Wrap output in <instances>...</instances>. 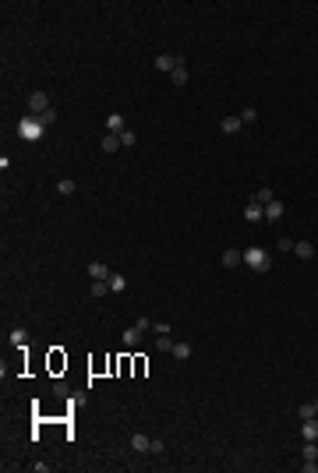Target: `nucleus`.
Returning a JSON list of instances; mask_svg holds the SVG:
<instances>
[{
	"instance_id": "nucleus-10",
	"label": "nucleus",
	"mask_w": 318,
	"mask_h": 473,
	"mask_svg": "<svg viewBox=\"0 0 318 473\" xmlns=\"http://www.w3.org/2000/svg\"><path fill=\"white\" fill-rule=\"evenodd\" d=\"M240 127H244L240 117H223V120H219V131H223V134H237Z\"/></svg>"
},
{
	"instance_id": "nucleus-2",
	"label": "nucleus",
	"mask_w": 318,
	"mask_h": 473,
	"mask_svg": "<svg viewBox=\"0 0 318 473\" xmlns=\"http://www.w3.org/2000/svg\"><path fill=\"white\" fill-rule=\"evenodd\" d=\"M244 265L255 268V272H269V268H272V254H269L265 247H247V251H244Z\"/></svg>"
},
{
	"instance_id": "nucleus-24",
	"label": "nucleus",
	"mask_w": 318,
	"mask_h": 473,
	"mask_svg": "<svg viewBox=\"0 0 318 473\" xmlns=\"http://www.w3.org/2000/svg\"><path fill=\"white\" fill-rule=\"evenodd\" d=\"M57 191L60 194H75V180H57Z\"/></svg>"
},
{
	"instance_id": "nucleus-13",
	"label": "nucleus",
	"mask_w": 318,
	"mask_h": 473,
	"mask_svg": "<svg viewBox=\"0 0 318 473\" xmlns=\"http://www.w3.org/2000/svg\"><path fill=\"white\" fill-rule=\"evenodd\" d=\"M131 449H135V452H152L149 434H131Z\"/></svg>"
},
{
	"instance_id": "nucleus-7",
	"label": "nucleus",
	"mask_w": 318,
	"mask_h": 473,
	"mask_svg": "<svg viewBox=\"0 0 318 473\" xmlns=\"http://www.w3.org/2000/svg\"><path fill=\"white\" fill-rule=\"evenodd\" d=\"M262 216H265V209L251 198V201H247V209H244V219H247V223H262Z\"/></svg>"
},
{
	"instance_id": "nucleus-31",
	"label": "nucleus",
	"mask_w": 318,
	"mask_h": 473,
	"mask_svg": "<svg viewBox=\"0 0 318 473\" xmlns=\"http://www.w3.org/2000/svg\"><path fill=\"white\" fill-rule=\"evenodd\" d=\"M301 470H304V473H315L318 463H315V459H304V466H301Z\"/></svg>"
},
{
	"instance_id": "nucleus-26",
	"label": "nucleus",
	"mask_w": 318,
	"mask_h": 473,
	"mask_svg": "<svg viewBox=\"0 0 318 473\" xmlns=\"http://www.w3.org/2000/svg\"><path fill=\"white\" fill-rule=\"evenodd\" d=\"M152 328H156V335H170V321H152Z\"/></svg>"
},
{
	"instance_id": "nucleus-9",
	"label": "nucleus",
	"mask_w": 318,
	"mask_h": 473,
	"mask_svg": "<svg viewBox=\"0 0 318 473\" xmlns=\"http://www.w3.org/2000/svg\"><path fill=\"white\" fill-rule=\"evenodd\" d=\"M173 67H177V57H170V53H159V57H156V71L173 75Z\"/></svg>"
},
{
	"instance_id": "nucleus-3",
	"label": "nucleus",
	"mask_w": 318,
	"mask_h": 473,
	"mask_svg": "<svg viewBox=\"0 0 318 473\" xmlns=\"http://www.w3.org/2000/svg\"><path fill=\"white\" fill-rule=\"evenodd\" d=\"M46 110H53V106H50V95H46V92H32V95H28V113H32V117H43Z\"/></svg>"
},
{
	"instance_id": "nucleus-21",
	"label": "nucleus",
	"mask_w": 318,
	"mask_h": 473,
	"mask_svg": "<svg viewBox=\"0 0 318 473\" xmlns=\"http://www.w3.org/2000/svg\"><path fill=\"white\" fill-rule=\"evenodd\" d=\"M25 339H28V332H25V328H14V332L7 335V343H11V346H25Z\"/></svg>"
},
{
	"instance_id": "nucleus-27",
	"label": "nucleus",
	"mask_w": 318,
	"mask_h": 473,
	"mask_svg": "<svg viewBox=\"0 0 318 473\" xmlns=\"http://www.w3.org/2000/svg\"><path fill=\"white\" fill-rule=\"evenodd\" d=\"M304 459H318V445H315V442L304 445Z\"/></svg>"
},
{
	"instance_id": "nucleus-20",
	"label": "nucleus",
	"mask_w": 318,
	"mask_h": 473,
	"mask_svg": "<svg viewBox=\"0 0 318 473\" xmlns=\"http://www.w3.org/2000/svg\"><path fill=\"white\" fill-rule=\"evenodd\" d=\"M110 293V283L106 279H92V297H106Z\"/></svg>"
},
{
	"instance_id": "nucleus-4",
	"label": "nucleus",
	"mask_w": 318,
	"mask_h": 473,
	"mask_svg": "<svg viewBox=\"0 0 318 473\" xmlns=\"http://www.w3.org/2000/svg\"><path fill=\"white\" fill-rule=\"evenodd\" d=\"M124 131H128L124 117H120V113H110V117H106V134H124Z\"/></svg>"
},
{
	"instance_id": "nucleus-17",
	"label": "nucleus",
	"mask_w": 318,
	"mask_h": 473,
	"mask_svg": "<svg viewBox=\"0 0 318 473\" xmlns=\"http://www.w3.org/2000/svg\"><path fill=\"white\" fill-rule=\"evenodd\" d=\"M120 149V134H103V152H117Z\"/></svg>"
},
{
	"instance_id": "nucleus-30",
	"label": "nucleus",
	"mask_w": 318,
	"mask_h": 473,
	"mask_svg": "<svg viewBox=\"0 0 318 473\" xmlns=\"http://www.w3.org/2000/svg\"><path fill=\"white\" fill-rule=\"evenodd\" d=\"M53 120H57V110H46V113H43V124H46V127H50V124H53Z\"/></svg>"
},
{
	"instance_id": "nucleus-11",
	"label": "nucleus",
	"mask_w": 318,
	"mask_h": 473,
	"mask_svg": "<svg viewBox=\"0 0 318 473\" xmlns=\"http://www.w3.org/2000/svg\"><path fill=\"white\" fill-rule=\"evenodd\" d=\"M240 261H244V251H237V247H227V251H223V265H227V268H234Z\"/></svg>"
},
{
	"instance_id": "nucleus-16",
	"label": "nucleus",
	"mask_w": 318,
	"mask_h": 473,
	"mask_svg": "<svg viewBox=\"0 0 318 473\" xmlns=\"http://www.w3.org/2000/svg\"><path fill=\"white\" fill-rule=\"evenodd\" d=\"M170 78H173V85H187V67H184V60H180V57H177V67H173V75H170Z\"/></svg>"
},
{
	"instance_id": "nucleus-28",
	"label": "nucleus",
	"mask_w": 318,
	"mask_h": 473,
	"mask_svg": "<svg viewBox=\"0 0 318 473\" xmlns=\"http://www.w3.org/2000/svg\"><path fill=\"white\" fill-rule=\"evenodd\" d=\"M255 117H258V113H255V106H244V113H240V120H244V124H251Z\"/></svg>"
},
{
	"instance_id": "nucleus-5",
	"label": "nucleus",
	"mask_w": 318,
	"mask_h": 473,
	"mask_svg": "<svg viewBox=\"0 0 318 473\" xmlns=\"http://www.w3.org/2000/svg\"><path fill=\"white\" fill-rule=\"evenodd\" d=\"M283 212H287V205H283L279 198L265 205V219H269V223H279V219H283Z\"/></svg>"
},
{
	"instance_id": "nucleus-1",
	"label": "nucleus",
	"mask_w": 318,
	"mask_h": 473,
	"mask_svg": "<svg viewBox=\"0 0 318 473\" xmlns=\"http://www.w3.org/2000/svg\"><path fill=\"white\" fill-rule=\"evenodd\" d=\"M43 134H46L43 117H32V113H28V117H21V120H18V138H21V142H39Z\"/></svg>"
},
{
	"instance_id": "nucleus-15",
	"label": "nucleus",
	"mask_w": 318,
	"mask_h": 473,
	"mask_svg": "<svg viewBox=\"0 0 318 473\" xmlns=\"http://www.w3.org/2000/svg\"><path fill=\"white\" fill-rule=\"evenodd\" d=\"M138 343H142V328H138V325L124 328V346H138Z\"/></svg>"
},
{
	"instance_id": "nucleus-23",
	"label": "nucleus",
	"mask_w": 318,
	"mask_h": 473,
	"mask_svg": "<svg viewBox=\"0 0 318 473\" xmlns=\"http://www.w3.org/2000/svg\"><path fill=\"white\" fill-rule=\"evenodd\" d=\"M135 142H138V134H135V131H131V127H128V131H124V134H120V145H124V149H131V145H135Z\"/></svg>"
},
{
	"instance_id": "nucleus-29",
	"label": "nucleus",
	"mask_w": 318,
	"mask_h": 473,
	"mask_svg": "<svg viewBox=\"0 0 318 473\" xmlns=\"http://www.w3.org/2000/svg\"><path fill=\"white\" fill-rule=\"evenodd\" d=\"M276 247H279V251H294V240H290V236H279Z\"/></svg>"
},
{
	"instance_id": "nucleus-19",
	"label": "nucleus",
	"mask_w": 318,
	"mask_h": 473,
	"mask_svg": "<svg viewBox=\"0 0 318 473\" xmlns=\"http://www.w3.org/2000/svg\"><path fill=\"white\" fill-rule=\"evenodd\" d=\"M191 353H195V350H191V343H173V357H177V360H187Z\"/></svg>"
},
{
	"instance_id": "nucleus-32",
	"label": "nucleus",
	"mask_w": 318,
	"mask_h": 473,
	"mask_svg": "<svg viewBox=\"0 0 318 473\" xmlns=\"http://www.w3.org/2000/svg\"><path fill=\"white\" fill-rule=\"evenodd\" d=\"M315 413H318V399H315Z\"/></svg>"
},
{
	"instance_id": "nucleus-22",
	"label": "nucleus",
	"mask_w": 318,
	"mask_h": 473,
	"mask_svg": "<svg viewBox=\"0 0 318 473\" xmlns=\"http://www.w3.org/2000/svg\"><path fill=\"white\" fill-rule=\"evenodd\" d=\"M156 350H163V353H173V339H170V335H159V339H156Z\"/></svg>"
},
{
	"instance_id": "nucleus-18",
	"label": "nucleus",
	"mask_w": 318,
	"mask_h": 473,
	"mask_svg": "<svg viewBox=\"0 0 318 473\" xmlns=\"http://www.w3.org/2000/svg\"><path fill=\"white\" fill-rule=\"evenodd\" d=\"M106 283H110V290H113V293H120V290H128V279H124L120 272H113V276H110Z\"/></svg>"
},
{
	"instance_id": "nucleus-12",
	"label": "nucleus",
	"mask_w": 318,
	"mask_h": 473,
	"mask_svg": "<svg viewBox=\"0 0 318 473\" xmlns=\"http://www.w3.org/2000/svg\"><path fill=\"white\" fill-rule=\"evenodd\" d=\"M110 276H113V272H110L103 261H92V265H88V279H110Z\"/></svg>"
},
{
	"instance_id": "nucleus-8",
	"label": "nucleus",
	"mask_w": 318,
	"mask_h": 473,
	"mask_svg": "<svg viewBox=\"0 0 318 473\" xmlns=\"http://www.w3.org/2000/svg\"><path fill=\"white\" fill-rule=\"evenodd\" d=\"M294 254H297L301 261H308V258H315V244H311V240H297V244H294Z\"/></svg>"
},
{
	"instance_id": "nucleus-6",
	"label": "nucleus",
	"mask_w": 318,
	"mask_h": 473,
	"mask_svg": "<svg viewBox=\"0 0 318 473\" xmlns=\"http://www.w3.org/2000/svg\"><path fill=\"white\" fill-rule=\"evenodd\" d=\"M301 438H304V442H318V417H308V420L301 424Z\"/></svg>"
},
{
	"instance_id": "nucleus-14",
	"label": "nucleus",
	"mask_w": 318,
	"mask_h": 473,
	"mask_svg": "<svg viewBox=\"0 0 318 473\" xmlns=\"http://www.w3.org/2000/svg\"><path fill=\"white\" fill-rule=\"evenodd\" d=\"M255 201H258V205H262V209H265V205H269V201H276V194H272V187H265V184H262V187H258V191H255Z\"/></svg>"
},
{
	"instance_id": "nucleus-25",
	"label": "nucleus",
	"mask_w": 318,
	"mask_h": 473,
	"mask_svg": "<svg viewBox=\"0 0 318 473\" xmlns=\"http://www.w3.org/2000/svg\"><path fill=\"white\" fill-rule=\"evenodd\" d=\"M308 417H318V413H315V399H311V402H304V406H301V420H308Z\"/></svg>"
}]
</instances>
